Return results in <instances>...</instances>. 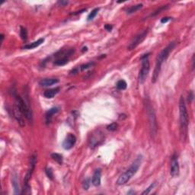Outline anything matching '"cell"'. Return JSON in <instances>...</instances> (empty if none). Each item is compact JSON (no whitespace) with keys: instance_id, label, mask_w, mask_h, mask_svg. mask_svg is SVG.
Listing matches in <instances>:
<instances>
[{"instance_id":"cell-20","label":"cell","mask_w":195,"mask_h":195,"mask_svg":"<svg viewBox=\"0 0 195 195\" xmlns=\"http://www.w3.org/2000/svg\"><path fill=\"white\" fill-rule=\"evenodd\" d=\"M142 8H143V4H138V5H136V6H133L127 9L126 13H127V14H133V13H135L137 11H139V10L142 9Z\"/></svg>"},{"instance_id":"cell-30","label":"cell","mask_w":195,"mask_h":195,"mask_svg":"<svg viewBox=\"0 0 195 195\" xmlns=\"http://www.w3.org/2000/svg\"><path fill=\"white\" fill-rule=\"evenodd\" d=\"M107 129L110 131H115L117 129V124L115 122L112 123V124H111L107 126Z\"/></svg>"},{"instance_id":"cell-31","label":"cell","mask_w":195,"mask_h":195,"mask_svg":"<svg viewBox=\"0 0 195 195\" xmlns=\"http://www.w3.org/2000/svg\"><path fill=\"white\" fill-rule=\"evenodd\" d=\"M194 92H193L192 91H191L189 92V94H188V101H189L190 103L191 102V101H193V100H194Z\"/></svg>"},{"instance_id":"cell-25","label":"cell","mask_w":195,"mask_h":195,"mask_svg":"<svg viewBox=\"0 0 195 195\" xmlns=\"http://www.w3.org/2000/svg\"><path fill=\"white\" fill-rule=\"evenodd\" d=\"M98 11H99V9L98 8H96V9H94L92 10V11L90 12V14L89 15V16H88V21H91V20L94 19L96 17V16L98 15Z\"/></svg>"},{"instance_id":"cell-17","label":"cell","mask_w":195,"mask_h":195,"mask_svg":"<svg viewBox=\"0 0 195 195\" xmlns=\"http://www.w3.org/2000/svg\"><path fill=\"white\" fill-rule=\"evenodd\" d=\"M60 111L59 108H56V107H54V108H51L49 111H47L46 115H45V117H46V124H51V121H52L53 116L55 114L58 112Z\"/></svg>"},{"instance_id":"cell-11","label":"cell","mask_w":195,"mask_h":195,"mask_svg":"<svg viewBox=\"0 0 195 195\" xmlns=\"http://www.w3.org/2000/svg\"><path fill=\"white\" fill-rule=\"evenodd\" d=\"M76 143V137L72 133H68L67 136L65 138L64 141L63 143V149L66 150H69L73 146H75Z\"/></svg>"},{"instance_id":"cell-36","label":"cell","mask_w":195,"mask_h":195,"mask_svg":"<svg viewBox=\"0 0 195 195\" xmlns=\"http://www.w3.org/2000/svg\"><path fill=\"white\" fill-rule=\"evenodd\" d=\"M136 194V192H135L134 191H133V190H131V191H128V193H127V194Z\"/></svg>"},{"instance_id":"cell-3","label":"cell","mask_w":195,"mask_h":195,"mask_svg":"<svg viewBox=\"0 0 195 195\" xmlns=\"http://www.w3.org/2000/svg\"><path fill=\"white\" fill-rule=\"evenodd\" d=\"M142 161H143L142 155H139V156L136 158V159L133 162V163L131 165V166H130V167L128 168V169H126L119 178H118L117 181V184H118V185H124V184H126V183L131 180V178H132L133 175H135L136 173L137 172L140 167Z\"/></svg>"},{"instance_id":"cell-8","label":"cell","mask_w":195,"mask_h":195,"mask_svg":"<svg viewBox=\"0 0 195 195\" xmlns=\"http://www.w3.org/2000/svg\"><path fill=\"white\" fill-rule=\"evenodd\" d=\"M104 136L103 133L101 131H98L97 132L93 133L92 136H91V140L89 141V146L91 149H94V148L97 147L99 146L100 144H101L104 142Z\"/></svg>"},{"instance_id":"cell-19","label":"cell","mask_w":195,"mask_h":195,"mask_svg":"<svg viewBox=\"0 0 195 195\" xmlns=\"http://www.w3.org/2000/svg\"><path fill=\"white\" fill-rule=\"evenodd\" d=\"M60 90V89L59 87L55 88V89H49V90H47V91H45L44 92V97L47 98H53L55 95H56V94H58V93H59Z\"/></svg>"},{"instance_id":"cell-23","label":"cell","mask_w":195,"mask_h":195,"mask_svg":"<svg viewBox=\"0 0 195 195\" xmlns=\"http://www.w3.org/2000/svg\"><path fill=\"white\" fill-rule=\"evenodd\" d=\"M158 184V182L157 181H154V182H153L152 184L149 185V187H148L147 188H146V190H145L142 193L143 195H146V194H149V193H150V191H152L153 189H154L155 188H156V186H157Z\"/></svg>"},{"instance_id":"cell-7","label":"cell","mask_w":195,"mask_h":195,"mask_svg":"<svg viewBox=\"0 0 195 195\" xmlns=\"http://www.w3.org/2000/svg\"><path fill=\"white\" fill-rule=\"evenodd\" d=\"M74 50L70 49L67 51H60L55 54V57L56 58L53 62L55 66H62L69 63V56L74 53Z\"/></svg>"},{"instance_id":"cell-32","label":"cell","mask_w":195,"mask_h":195,"mask_svg":"<svg viewBox=\"0 0 195 195\" xmlns=\"http://www.w3.org/2000/svg\"><path fill=\"white\" fill-rule=\"evenodd\" d=\"M171 19V18L170 17H165V18H162L161 19V23H162V24H165V23H167L168 21H170V20Z\"/></svg>"},{"instance_id":"cell-22","label":"cell","mask_w":195,"mask_h":195,"mask_svg":"<svg viewBox=\"0 0 195 195\" xmlns=\"http://www.w3.org/2000/svg\"><path fill=\"white\" fill-rule=\"evenodd\" d=\"M20 36H21V39H22L23 41H25L26 40L28 39V31H27L25 28H24V27L22 26L20 28Z\"/></svg>"},{"instance_id":"cell-6","label":"cell","mask_w":195,"mask_h":195,"mask_svg":"<svg viewBox=\"0 0 195 195\" xmlns=\"http://www.w3.org/2000/svg\"><path fill=\"white\" fill-rule=\"evenodd\" d=\"M37 163V156L35 155H33L30 159V166L28 169V172H27L25 177L24 179V193H31V186H30L29 182L31 180V176H32L34 170L35 169V166Z\"/></svg>"},{"instance_id":"cell-9","label":"cell","mask_w":195,"mask_h":195,"mask_svg":"<svg viewBox=\"0 0 195 195\" xmlns=\"http://www.w3.org/2000/svg\"><path fill=\"white\" fill-rule=\"evenodd\" d=\"M147 34H148V29H146V30H145V31H143V32L140 33L139 34H137V35L133 38V40L131 41V44H129V46L127 47V49L129 50V51H133V50H134L135 48L138 46V45L140 44L141 43L144 41L146 35H147Z\"/></svg>"},{"instance_id":"cell-35","label":"cell","mask_w":195,"mask_h":195,"mask_svg":"<svg viewBox=\"0 0 195 195\" xmlns=\"http://www.w3.org/2000/svg\"><path fill=\"white\" fill-rule=\"evenodd\" d=\"M192 69H194V54H193L192 56Z\"/></svg>"},{"instance_id":"cell-4","label":"cell","mask_w":195,"mask_h":195,"mask_svg":"<svg viewBox=\"0 0 195 195\" xmlns=\"http://www.w3.org/2000/svg\"><path fill=\"white\" fill-rule=\"evenodd\" d=\"M15 98H16V104H17L18 108L20 109V111H21V113L23 114V115L26 117V119L29 121L30 123H32L33 121V114L32 111H31V108L28 105V103L23 99L21 96H19L18 95L16 94L14 95Z\"/></svg>"},{"instance_id":"cell-37","label":"cell","mask_w":195,"mask_h":195,"mask_svg":"<svg viewBox=\"0 0 195 195\" xmlns=\"http://www.w3.org/2000/svg\"><path fill=\"white\" fill-rule=\"evenodd\" d=\"M0 37H1V43H2V41L4 40V34H2L1 35H0Z\"/></svg>"},{"instance_id":"cell-18","label":"cell","mask_w":195,"mask_h":195,"mask_svg":"<svg viewBox=\"0 0 195 195\" xmlns=\"http://www.w3.org/2000/svg\"><path fill=\"white\" fill-rule=\"evenodd\" d=\"M44 42V38H40L38 39V41H34V42L31 43L29 44H26L25 46L23 47V49H26V50H31V49H34V48L38 47H39L40 45H41Z\"/></svg>"},{"instance_id":"cell-21","label":"cell","mask_w":195,"mask_h":195,"mask_svg":"<svg viewBox=\"0 0 195 195\" xmlns=\"http://www.w3.org/2000/svg\"><path fill=\"white\" fill-rule=\"evenodd\" d=\"M51 158L54 160L55 162L58 163L59 165L63 164V156L62 155L59 154V153H52L51 154Z\"/></svg>"},{"instance_id":"cell-5","label":"cell","mask_w":195,"mask_h":195,"mask_svg":"<svg viewBox=\"0 0 195 195\" xmlns=\"http://www.w3.org/2000/svg\"><path fill=\"white\" fill-rule=\"evenodd\" d=\"M149 53L144 54L143 56H141V60H142V66H141V69L139 73V82L140 84H143L149 75V70H150V64H149Z\"/></svg>"},{"instance_id":"cell-10","label":"cell","mask_w":195,"mask_h":195,"mask_svg":"<svg viewBox=\"0 0 195 195\" xmlns=\"http://www.w3.org/2000/svg\"><path fill=\"white\" fill-rule=\"evenodd\" d=\"M179 162H178V156L176 154H174L171 157V169H170V175L172 177L175 178L179 175Z\"/></svg>"},{"instance_id":"cell-33","label":"cell","mask_w":195,"mask_h":195,"mask_svg":"<svg viewBox=\"0 0 195 195\" xmlns=\"http://www.w3.org/2000/svg\"><path fill=\"white\" fill-rule=\"evenodd\" d=\"M68 3H69V2L68 1H59L58 2V4H59L60 6H66V5H68Z\"/></svg>"},{"instance_id":"cell-13","label":"cell","mask_w":195,"mask_h":195,"mask_svg":"<svg viewBox=\"0 0 195 195\" xmlns=\"http://www.w3.org/2000/svg\"><path fill=\"white\" fill-rule=\"evenodd\" d=\"M149 116L150 118V129H151V133L152 135H156L157 133V123H156V115H155V113L153 109H149Z\"/></svg>"},{"instance_id":"cell-14","label":"cell","mask_w":195,"mask_h":195,"mask_svg":"<svg viewBox=\"0 0 195 195\" xmlns=\"http://www.w3.org/2000/svg\"><path fill=\"white\" fill-rule=\"evenodd\" d=\"M101 170L100 169H96L93 174L92 178H91V183L94 186L98 187L101 184Z\"/></svg>"},{"instance_id":"cell-1","label":"cell","mask_w":195,"mask_h":195,"mask_svg":"<svg viewBox=\"0 0 195 195\" xmlns=\"http://www.w3.org/2000/svg\"><path fill=\"white\" fill-rule=\"evenodd\" d=\"M175 45H176L175 42L170 43V44L168 45L166 48H164L157 56L156 60V66H155L154 72H153V77H152V82L153 83H156V81L159 79L162 65V63L168 59V57L169 56V54L171 53V51L174 50Z\"/></svg>"},{"instance_id":"cell-15","label":"cell","mask_w":195,"mask_h":195,"mask_svg":"<svg viewBox=\"0 0 195 195\" xmlns=\"http://www.w3.org/2000/svg\"><path fill=\"white\" fill-rule=\"evenodd\" d=\"M11 182H12V187L14 188L15 194H19L21 193V188H20L19 181H18V175L16 173H14L12 175L11 178Z\"/></svg>"},{"instance_id":"cell-29","label":"cell","mask_w":195,"mask_h":195,"mask_svg":"<svg viewBox=\"0 0 195 195\" xmlns=\"http://www.w3.org/2000/svg\"><path fill=\"white\" fill-rule=\"evenodd\" d=\"M90 183H91V180L90 178H86L84 181H83V184H82V187L84 188V190H88L90 187Z\"/></svg>"},{"instance_id":"cell-27","label":"cell","mask_w":195,"mask_h":195,"mask_svg":"<svg viewBox=\"0 0 195 195\" xmlns=\"http://www.w3.org/2000/svg\"><path fill=\"white\" fill-rule=\"evenodd\" d=\"M45 172H46L47 176L50 178L51 180H53V169L51 168H47L45 169Z\"/></svg>"},{"instance_id":"cell-28","label":"cell","mask_w":195,"mask_h":195,"mask_svg":"<svg viewBox=\"0 0 195 195\" xmlns=\"http://www.w3.org/2000/svg\"><path fill=\"white\" fill-rule=\"evenodd\" d=\"M94 65V63H86V64H84V65H82L81 66H80V70L81 71H85L86 70V69H89L90 67H91V66Z\"/></svg>"},{"instance_id":"cell-12","label":"cell","mask_w":195,"mask_h":195,"mask_svg":"<svg viewBox=\"0 0 195 195\" xmlns=\"http://www.w3.org/2000/svg\"><path fill=\"white\" fill-rule=\"evenodd\" d=\"M13 115H14V117L16 118V121H18V124L21 126H25V122H24V115L21 113V111H20V109L18 108V107L17 106V104H15L14 106H13Z\"/></svg>"},{"instance_id":"cell-2","label":"cell","mask_w":195,"mask_h":195,"mask_svg":"<svg viewBox=\"0 0 195 195\" xmlns=\"http://www.w3.org/2000/svg\"><path fill=\"white\" fill-rule=\"evenodd\" d=\"M179 118H180V134L182 141L186 140L188 136V124H189V116L187 110L184 98L181 96L179 101Z\"/></svg>"},{"instance_id":"cell-26","label":"cell","mask_w":195,"mask_h":195,"mask_svg":"<svg viewBox=\"0 0 195 195\" xmlns=\"http://www.w3.org/2000/svg\"><path fill=\"white\" fill-rule=\"evenodd\" d=\"M168 8H169V6H162V7H160L159 9H157L156 11H155L154 12L152 13V14L150 15V16L151 17H154V16H157V15L160 14V13H161L162 11H165V10L167 9Z\"/></svg>"},{"instance_id":"cell-34","label":"cell","mask_w":195,"mask_h":195,"mask_svg":"<svg viewBox=\"0 0 195 195\" xmlns=\"http://www.w3.org/2000/svg\"><path fill=\"white\" fill-rule=\"evenodd\" d=\"M104 28H105V30H107L108 31H111V30H112L113 26L111 25V24H105V25H104Z\"/></svg>"},{"instance_id":"cell-16","label":"cell","mask_w":195,"mask_h":195,"mask_svg":"<svg viewBox=\"0 0 195 195\" xmlns=\"http://www.w3.org/2000/svg\"><path fill=\"white\" fill-rule=\"evenodd\" d=\"M58 82H59V79L51 78V79H41L39 82V85L42 87H49V86H53V85L57 84Z\"/></svg>"},{"instance_id":"cell-24","label":"cell","mask_w":195,"mask_h":195,"mask_svg":"<svg viewBox=\"0 0 195 195\" xmlns=\"http://www.w3.org/2000/svg\"><path fill=\"white\" fill-rule=\"evenodd\" d=\"M126 87H127V84H126V82L124 80L121 79L118 81L117 83V88L119 90H125L126 89Z\"/></svg>"}]
</instances>
